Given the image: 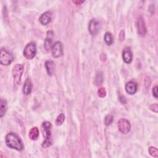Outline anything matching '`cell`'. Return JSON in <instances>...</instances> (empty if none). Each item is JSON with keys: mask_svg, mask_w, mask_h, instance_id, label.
Returning a JSON list of instances; mask_svg holds the SVG:
<instances>
[{"mask_svg": "<svg viewBox=\"0 0 158 158\" xmlns=\"http://www.w3.org/2000/svg\"><path fill=\"white\" fill-rule=\"evenodd\" d=\"M5 142L6 145L12 149L17 151H22L24 149V146L23 142L20 137L15 133H9L6 135L5 138Z\"/></svg>", "mask_w": 158, "mask_h": 158, "instance_id": "obj_1", "label": "cell"}, {"mask_svg": "<svg viewBox=\"0 0 158 158\" xmlns=\"http://www.w3.org/2000/svg\"><path fill=\"white\" fill-rule=\"evenodd\" d=\"M41 129L43 137L45 138L44 142L42 143V146L43 148H48L53 144L51 132L52 125L51 122L48 121L44 122L41 125Z\"/></svg>", "mask_w": 158, "mask_h": 158, "instance_id": "obj_2", "label": "cell"}, {"mask_svg": "<svg viewBox=\"0 0 158 158\" xmlns=\"http://www.w3.org/2000/svg\"><path fill=\"white\" fill-rule=\"evenodd\" d=\"M24 70V66L22 64H17L14 66L12 71V74L14 79V85L15 86H18L20 84Z\"/></svg>", "mask_w": 158, "mask_h": 158, "instance_id": "obj_3", "label": "cell"}, {"mask_svg": "<svg viewBox=\"0 0 158 158\" xmlns=\"http://www.w3.org/2000/svg\"><path fill=\"white\" fill-rule=\"evenodd\" d=\"M37 53V46L35 43L31 42L26 45L24 48L23 54L26 58L27 59H33Z\"/></svg>", "mask_w": 158, "mask_h": 158, "instance_id": "obj_4", "label": "cell"}, {"mask_svg": "<svg viewBox=\"0 0 158 158\" xmlns=\"http://www.w3.org/2000/svg\"><path fill=\"white\" fill-rule=\"evenodd\" d=\"M12 55L4 48H2L0 54V63L3 65H8L13 61Z\"/></svg>", "mask_w": 158, "mask_h": 158, "instance_id": "obj_5", "label": "cell"}, {"mask_svg": "<svg viewBox=\"0 0 158 158\" xmlns=\"http://www.w3.org/2000/svg\"><path fill=\"white\" fill-rule=\"evenodd\" d=\"M118 128L123 134L128 133L131 130V125L130 122L126 119H121L118 122Z\"/></svg>", "mask_w": 158, "mask_h": 158, "instance_id": "obj_6", "label": "cell"}, {"mask_svg": "<svg viewBox=\"0 0 158 158\" xmlns=\"http://www.w3.org/2000/svg\"><path fill=\"white\" fill-rule=\"evenodd\" d=\"M52 56L54 58L61 57L63 54V46L61 42L56 41L52 47Z\"/></svg>", "mask_w": 158, "mask_h": 158, "instance_id": "obj_7", "label": "cell"}, {"mask_svg": "<svg viewBox=\"0 0 158 158\" xmlns=\"http://www.w3.org/2000/svg\"><path fill=\"white\" fill-rule=\"evenodd\" d=\"M100 29V22L97 20L94 19L90 20L88 26V30L90 33H91V35L93 36L97 35L99 32Z\"/></svg>", "mask_w": 158, "mask_h": 158, "instance_id": "obj_8", "label": "cell"}, {"mask_svg": "<svg viewBox=\"0 0 158 158\" xmlns=\"http://www.w3.org/2000/svg\"><path fill=\"white\" fill-rule=\"evenodd\" d=\"M53 32L52 30L48 31L47 33V38L44 42V49L47 51H48L51 48H52V42H53Z\"/></svg>", "mask_w": 158, "mask_h": 158, "instance_id": "obj_9", "label": "cell"}, {"mask_svg": "<svg viewBox=\"0 0 158 158\" xmlns=\"http://www.w3.org/2000/svg\"><path fill=\"white\" fill-rule=\"evenodd\" d=\"M137 32L138 33L140 36H145L146 33V27L145 24V22L143 20V19L140 17L138 19L137 22Z\"/></svg>", "mask_w": 158, "mask_h": 158, "instance_id": "obj_10", "label": "cell"}, {"mask_svg": "<svg viewBox=\"0 0 158 158\" xmlns=\"http://www.w3.org/2000/svg\"><path fill=\"white\" fill-rule=\"evenodd\" d=\"M125 90L129 95H134L137 91V83L133 81L128 82L125 85Z\"/></svg>", "mask_w": 158, "mask_h": 158, "instance_id": "obj_11", "label": "cell"}, {"mask_svg": "<svg viewBox=\"0 0 158 158\" xmlns=\"http://www.w3.org/2000/svg\"><path fill=\"white\" fill-rule=\"evenodd\" d=\"M51 19H52L51 13L49 11H47L41 15V16L39 18V20L42 25L47 26L51 21Z\"/></svg>", "mask_w": 158, "mask_h": 158, "instance_id": "obj_12", "label": "cell"}, {"mask_svg": "<svg viewBox=\"0 0 158 158\" xmlns=\"http://www.w3.org/2000/svg\"><path fill=\"white\" fill-rule=\"evenodd\" d=\"M133 53L130 48L126 47L124 48L122 52V58L124 61L127 64H130L133 60Z\"/></svg>", "mask_w": 158, "mask_h": 158, "instance_id": "obj_13", "label": "cell"}, {"mask_svg": "<svg viewBox=\"0 0 158 158\" xmlns=\"http://www.w3.org/2000/svg\"><path fill=\"white\" fill-rule=\"evenodd\" d=\"M32 87H33V85H32V82L31 80L29 78H27L26 79L24 85L23 93L26 95H30L32 93Z\"/></svg>", "mask_w": 158, "mask_h": 158, "instance_id": "obj_14", "label": "cell"}, {"mask_svg": "<svg viewBox=\"0 0 158 158\" xmlns=\"http://www.w3.org/2000/svg\"><path fill=\"white\" fill-rule=\"evenodd\" d=\"M45 67H46L47 72L49 75H52L54 69V63L52 61H47L45 62Z\"/></svg>", "mask_w": 158, "mask_h": 158, "instance_id": "obj_15", "label": "cell"}, {"mask_svg": "<svg viewBox=\"0 0 158 158\" xmlns=\"http://www.w3.org/2000/svg\"><path fill=\"white\" fill-rule=\"evenodd\" d=\"M39 136V130L37 127H33L29 131V137L32 140H36Z\"/></svg>", "mask_w": 158, "mask_h": 158, "instance_id": "obj_16", "label": "cell"}, {"mask_svg": "<svg viewBox=\"0 0 158 158\" xmlns=\"http://www.w3.org/2000/svg\"><path fill=\"white\" fill-rule=\"evenodd\" d=\"M7 110V103L5 100L3 99L1 100L0 101V117L3 118Z\"/></svg>", "mask_w": 158, "mask_h": 158, "instance_id": "obj_17", "label": "cell"}, {"mask_svg": "<svg viewBox=\"0 0 158 158\" xmlns=\"http://www.w3.org/2000/svg\"><path fill=\"white\" fill-rule=\"evenodd\" d=\"M104 39L107 45H111L113 43V37H112V33L110 32H106L105 33Z\"/></svg>", "mask_w": 158, "mask_h": 158, "instance_id": "obj_18", "label": "cell"}, {"mask_svg": "<svg viewBox=\"0 0 158 158\" xmlns=\"http://www.w3.org/2000/svg\"><path fill=\"white\" fill-rule=\"evenodd\" d=\"M103 82V74L101 72H98L97 74V76L95 77V83L96 84V85L99 86L101 85Z\"/></svg>", "mask_w": 158, "mask_h": 158, "instance_id": "obj_19", "label": "cell"}, {"mask_svg": "<svg viewBox=\"0 0 158 158\" xmlns=\"http://www.w3.org/2000/svg\"><path fill=\"white\" fill-rule=\"evenodd\" d=\"M64 120H65L64 114H63V113L60 114L58 116V118H57V119H56V122H55L56 125H58V126L61 125L63 124V122H64Z\"/></svg>", "mask_w": 158, "mask_h": 158, "instance_id": "obj_20", "label": "cell"}, {"mask_svg": "<svg viewBox=\"0 0 158 158\" xmlns=\"http://www.w3.org/2000/svg\"><path fill=\"white\" fill-rule=\"evenodd\" d=\"M148 152L149 154L154 157H158V150L156 148L151 146L148 149Z\"/></svg>", "mask_w": 158, "mask_h": 158, "instance_id": "obj_21", "label": "cell"}, {"mask_svg": "<svg viewBox=\"0 0 158 158\" xmlns=\"http://www.w3.org/2000/svg\"><path fill=\"white\" fill-rule=\"evenodd\" d=\"M114 118L111 115H107L104 118V124L106 125H111L112 122H113Z\"/></svg>", "mask_w": 158, "mask_h": 158, "instance_id": "obj_22", "label": "cell"}, {"mask_svg": "<svg viewBox=\"0 0 158 158\" xmlns=\"http://www.w3.org/2000/svg\"><path fill=\"white\" fill-rule=\"evenodd\" d=\"M98 95L100 97V98H104L106 97V92L104 88H100L98 90Z\"/></svg>", "mask_w": 158, "mask_h": 158, "instance_id": "obj_23", "label": "cell"}, {"mask_svg": "<svg viewBox=\"0 0 158 158\" xmlns=\"http://www.w3.org/2000/svg\"><path fill=\"white\" fill-rule=\"evenodd\" d=\"M150 109L151 111L156 112V113H157V112H158V106H157V104L155 103V104H153L150 106Z\"/></svg>", "mask_w": 158, "mask_h": 158, "instance_id": "obj_24", "label": "cell"}, {"mask_svg": "<svg viewBox=\"0 0 158 158\" xmlns=\"http://www.w3.org/2000/svg\"><path fill=\"white\" fill-rule=\"evenodd\" d=\"M153 96L157 98V86H156L153 88Z\"/></svg>", "mask_w": 158, "mask_h": 158, "instance_id": "obj_25", "label": "cell"}, {"mask_svg": "<svg viewBox=\"0 0 158 158\" xmlns=\"http://www.w3.org/2000/svg\"><path fill=\"white\" fill-rule=\"evenodd\" d=\"M119 39L121 41H123L125 39V32L124 30H122L121 32H120V34H119Z\"/></svg>", "mask_w": 158, "mask_h": 158, "instance_id": "obj_26", "label": "cell"}, {"mask_svg": "<svg viewBox=\"0 0 158 158\" xmlns=\"http://www.w3.org/2000/svg\"><path fill=\"white\" fill-rule=\"evenodd\" d=\"M119 100H120V101H121L122 104H125L127 103V100H126V98H125L124 97H123V96L120 97Z\"/></svg>", "mask_w": 158, "mask_h": 158, "instance_id": "obj_27", "label": "cell"}, {"mask_svg": "<svg viewBox=\"0 0 158 158\" xmlns=\"http://www.w3.org/2000/svg\"><path fill=\"white\" fill-rule=\"evenodd\" d=\"M74 4H76L77 5H81L83 3L85 2V1H73L72 2Z\"/></svg>", "mask_w": 158, "mask_h": 158, "instance_id": "obj_28", "label": "cell"}]
</instances>
